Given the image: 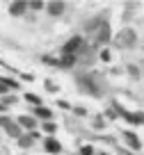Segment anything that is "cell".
Returning <instances> with one entry per match:
<instances>
[{
  "label": "cell",
  "mask_w": 144,
  "mask_h": 155,
  "mask_svg": "<svg viewBox=\"0 0 144 155\" xmlns=\"http://www.w3.org/2000/svg\"><path fill=\"white\" fill-rule=\"evenodd\" d=\"M25 12H28V2H23V0H16V2L9 5V14L12 16H23Z\"/></svg>",
  "instance_id": "4"
},
{
  "label": "cell",
  "mask_w": 144,
  "mask_h": 155,
  "mask_svg": "<svg viewBox=\"0 0 144 155\" xmlns=\"http://www.w3.org/2000/svg\"><path fill=\"white\" fill-rule=\"evenodd\" d=\"M101 59H103V62H110V50H103V53H101Z\"/></svg>",
  "instance_id": "19"
},
{
  "label": "cell",
  "mask_w": 144,
  "mask_h": 155,
  "mask_svg": "<svg viewBox=\"0 0 144 155\" xmlns=\"http://www.w3.org/2000/svg\"><path fill=\"white\" fill-rule=\"evenodd\" d=\"M34 114L39 116V119H50V116H53V112L48 110V107H43V105H39L37 110H34Z\"/></svg>",
  "instance_id": "12"
},
{
  "label": "cell",
  "mask_w": 144,
  "mask_h": 155,
  "mask_svg": "<svg viewBox=\"0 0 144 155\" xmlns=\"http://www.w3.org/2000/svg\"><path fill=\"white\" fill-rule=\"evenodd\" d=\"M43 148H46L48 153H60V150H62V144H60L57 139H53V137H48V139L43 141Z\"/></svg>",
  "instance_id": "5"
},
{
  "label": "cell",
  "mask_w": 144,
  "mask_h": 155,
  "mask_svg": "<svg viewBox=\"0 0 144 155\" xmlns=\"http://www.w3.org/2000/svg\"><path fill=\"white\" fill-rule=\"evenodd\" d=\"M46 89H48V91H57V84H55V82H50V80H48V82H46Z\"/></svg>",
  "instance_id": "17"
},
{
  "label": "cell",
  "mask_w": 144,
  "mask_h": 155,
  "mask_svg": "<svg viewBox=\"0 0 144 155\" xmlns=\"http://www.w3.org/2000/svg\"><path fill=\"white\" fill-rule=\"evenodd\" d=\"M135 39H137L135 30L133 28H124L115 37V46H117V48H130V46H135Z\"/></svg>",
  "instance_id": "1"
},
{
  "label": "cell",
  "mask_w": 144,
  "mask_h": 155,
  "mask_svg": "<svg viewBox=\"0 0 144 155\" xmlns=\"http://www.w3.org/2000/svg\"><path fill=\"white\" fill-rule=\"evenodd\" d=\"M103 123H105V121H103L101 116H98V119H94V126H98V128H103Z\"/></svg>",
  "instance_id": "22"
},
{
  "label": "cell",
  "mask_w": 144,
  "mask_h": 155,
  "mask_svg": "<svg viewBox=\"0 0 144 155\" xmlns=\"http://www.w3.org/2000/svg\"><path fill=\"white\" fill-rule=\"evenodd\" d=\"M28 7H30V9H34V12H39V9H43V7H46V2H41V0H30Z\"/></svg>",
  "instance_id": "13"
},
{
  "label": "cell",
  "mask_w": 144,
  "mask_h": 155,
  "mask_svg": "<svg viewBox=\"0 0 144 155\" xmlns=\"http://www.w3.org/2000/svg\"><path fill=\"white\" fill-rule=\"evenodd\" d=\"M76 114H78V116H85L87 110H85V107H76Z\"/></svg>",
  "instance_id": "21"
},
{
  "label": "cell",
  "mask_w": 144,
  "mask_h": 155,
  "mask_svg": "<svg viewBox=\"0 0 144 155\" xmlns=\"http://www.w3.org/2000/svg\"><path fill=\"white\" fill-rule=\"evenodd\" d=\"M2 110H5V107H2V105H0V112H2Z\"/></svg>",
  "instance_id": "24"
},
{
  "label": "cell",
  "mask_w": 144,
  "mask_h": 155,
  "mask_svg": "<svg viewBox=\"0 0 144 155\" xmlns=\"http://www.w3.org/2000/svg\"><path fill=\"white\" fill-rule=\"evenodd\" d=\"M55 64H57V66H62V68H71L73 64H76V57H73V55H64V57L57 59Z\"/></svg>",
  "instance_id": "8"
},
{
  "label": "cell",
  "mask_w": 144,
  "mask_h": 155,
  "mask_svg": "<svg viewBox=\"0 0 144 155\" xmlns=\"http://www.w3.org/2000/svg\"><path fill=\"white\" fill-rule=\"evenodd\" d=\"M25 98H28L30 103H34V105H39V103H41V98H39V96H34V94H25Z\"/></svg>",
  "instance_id": "15"
},
{
  "label": "cell",
  "mask_w": 144,
  "mask_h": 155,
  "mask_svg": "<svg viewBox=\"0 0 144 155\" xmlns=\"http://www.w3.org/2000/svg\"><path fill=\"white\" fill-rule=\"evenodd\" d=\"M124 137H126V141H128V144L133 146V150H139V146H142V144H139V139L133 135V132H126Z\"/></svg>",
  "instance_id": "11"
},
{
  "label": "cell",
  "mask_w": 144,
  "mask_h": 155,
  "mask_svg": "<svg viewBox=\"0 0 144 155\" xmlns=\"http://www.w3.org/2000/svg\"><path fill=\"white\" fill-rule=\"evenodd\" d=\"M7 123H12L9 116H0V126H7Z\"/></svg>",
  "instance_id": "20"
},
{
  "label": "cell",
  "mask_w": 144,
  "mask_h": 155,
  "mask_svg": "<svg viewBox=\"0 0 144 155\" xmlns=\"http://www.w3.org/2000/svg\"><path fill=\"white\" fill-rule=\"evenodd\" d=\"M108 41H110V25L103 21L101 28H98V32H96V44L103 46V44H108Z\"/></svg>",
  "instance_id": "3"
},
{
  "label": "cell",
  "mask_w": 144,
  "mask_h": 155,
  "mask_svg": "<svg viewBox=\"0 0 144 155\" xmlns=\"http://www.w3.org/2000/svg\"><path fill=\"white\" fill-rule=\"evenodd\" d=\"M41 130H46L48 135H53V132L57 130V126H55V123H50V121H48V123H43V126H41Z\"/></svg>",
  "instance_id": "14"
},
{
  "label": "cell",
  "mask_w": 144,
  "mask_h": 155,
  "mask_svg": "<svg viewBox=\"0 0 144 155\" xmlns=\"http://www.w3.org/2000/svg\"><path fill=\"white\" fill-rule=\"evenodd\" d=\"M82 46H85L82 37H71V39L67 41V44L62 46V53H64V55H73V57H76V53L82 48Z\"/></svg>",
  "instance_id": "2"
},
{
  "label": "cell",
  "mask_w": 144,
  "mask_h": 155,
  "mask_svg": "<svg viewBox=\"0 0 144 155\" xmlns=\"http://www.w3.org/2000/svg\"><path fill=\"white\" fill-rule=\"evenodd\" d=\"M14 103H16L14 96H5V98H2V107H5V105H14Z\"/></svg>",
  "instance_id": "16"
},
{
  "label": "cell",
  "mask_w": 144,
  "mask_h": 155,
  "mask_svg": "<svg viewBox=\"0 0 144 155\" xmlns=\"http://www.w3.org/2000/svg\"><path fill=\"white\" fill-rule=\"evenodd\" d=\"M80 153H82V155H94V150H91V146H82Z\"/></svg>",
  "instance_id": "18"
},
{
  "label": "cell",
  "mask_w": 144,
  "mask_h": 155,
  "mask_svg": "<svg viewBox=\"0 0 144 155\" xmlns=\"http://www.w3.org/2000/svg\"><path fill=\"white\" fill-rule=\"evenodd\" d=\"M46 9H48L50 16H62L64 14V2H48Z\"/></svg>",
  "instance_id": "6"
},
{
  "label": "cell",
  "mask_w": 144,
  "mask_h": 155,
  "mask_svg": "<svg viewBox=\"0 0 144 155\" xmlns=\"http://www.w3.org/2000/svg\"><path fill=\"white\" fill-rule=\"evenodd\" d=\"M19 144H21V148H30V146H32L34 144V132H32V135H21L19 137Z\"/></svg>",
  "instance_id": "10"
},
{
  "label": "cell",
  "mask_w": 144,
  "mask_h": 155,
  "mask_svg": "<svg viewBox=\"0 0 144 155\" xmlns=\"http://www.w3.org/2000/svg\"><path fill=\"white\" fill-rule=\"evenodd\" d=\"M19 128H28V130H34V128H37V121H34V116H21V119H19Z\"/></svg>",
  "instance_id": "7"
},
{
  "label": "cell",
  "mask_w": 144,
  "mask_h": 155,
  "mask_svg": "<svg viewBox=\"0 0 144 155\" xmlns=\"http://www.w3.org/2000/svg\"><path fill=\"white\" fill-rule=\"evenodd\" d=\"M0 94H7V84L2 82V80H0Z\"/></svg>",
  "instance_id": "23"
},
{
  "label": "cell",
  "mask_w": 144,
  "mask_h": 155,
  "mask_svg": "<svg viewBox=\"0 0 144 155\" xmlns=\"http://www.w3.org/2000/svg\"><path fill=\"white\" fill-rule=\"evenodd\" d=\"M5 128H7V135H9V137H16V139L21 137V128H19V123L12 121V123H7Z\"/></svg>",
  "instance_id": "9"
}]
</instances>
